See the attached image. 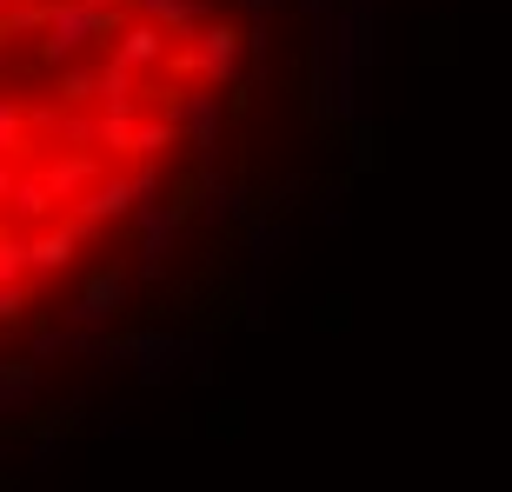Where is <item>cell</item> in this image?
Instances as JSON below:
<instances>
[{
    "label": "cell",
    "mask_w": 512,
    "mask_h": 492,
    "mask_svg": "<svg viewBox=\"0 0 512 492\" xmlns=\"http://www.w3.org/2000/svg\"><path fill=\"white\" fill-rule=\"evenodd\" d=\"M200 47L187 0H0V320L153 187L207 80Z\"/></svg>",
    "instance_id": "cell-1"
}]
</instances>
